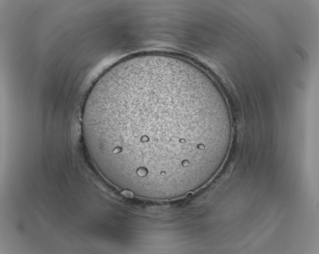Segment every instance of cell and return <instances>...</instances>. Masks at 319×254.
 Here are the masks:
<instances>
[{"label":"cell","instance_id":"obj_2","mask_svg":"<svg viewBox=\"0 0 319 254\" xmlns=\"http://www.w3.org/2000/svg\"><path fill=\"white\" fill-rule=\"evenodd\" d=\"M222 114H223V113H222ZM218 115H219V114H218ZM214 116H215V115H214ZM210 117H211V116H210Z\"/></svg>","mask_w":319,"mask_h":254},{"label":"cell","instance_id":"obj_1","mask_svg":"<svg viewBox=\"0 0 319 254\" xmlns=\"http://www.w3.org/2000/svg\"><path fill=\"white\" fill-rule=\"evenodd\" d=\"M190 87L156 69L117 67L95 83L82 114L89 154L123 190L168 187L186 175Z\"/></svg>","mask_w":319,"mask_h":254}]
</instances>
